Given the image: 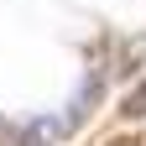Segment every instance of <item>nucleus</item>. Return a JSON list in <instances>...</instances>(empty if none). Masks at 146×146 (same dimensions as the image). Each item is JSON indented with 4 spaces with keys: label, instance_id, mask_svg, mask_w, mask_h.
<instances>
[{
    "label": "nucleus",
    "instance_id": "2",
    "mask_svg": "<svg viewBox=\"0 0 146 146\" xmlns=\"http://www.w3.org/2000/svg\"><path fill=\"white\" fill-rule=\"evenodd\" d=\"M115 146H141V141H115Z\"/></svg>",
    "mask_w": 146,
    "mask_h": 146
},
{
    "label": "nucleus",
    "instance_id": "1",
    "mask_svg": "<svg viewBox=\"0 0 146 146\" xmlns=\"http://www.w3.org/2000/svg\"><path fill=\"white\" fill-rule=\"evenodd\" d=\"M120 115H125V120H141V115H146V78H141V84L131 89V94H125V104H120Z\"/></svg>",
    "mask_w": 146,
    "mask_h": 146
}]
</instances>
